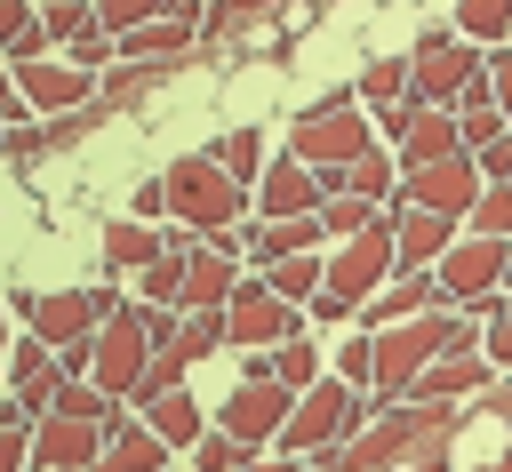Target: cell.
<instances>
[{"instance_id":"cell-1","label":"cell","mask_w":512,"mask_h":472,"mask_svg":"<svg viewBox=\"0 0 512 472\" xmlns=\"http://www.w3.org/2000/svg\"><path fill=\"white\" fill-rule=\"evenodd\" d=\"M288 152L296 160H312V168H352V160H368L376 152V112L360 104V88H320V104L288 128Z\"/></svg>"},{"instance_id":"cell-2","label":"cell","mask_w":512,"mask_h":472,"mask_svg":"<svg viewBox=\"0 0 512 472\" xmlns=\"http://www.w3.org/2000/svg\"><path fill=\"white\" fill-rule=\"evenodd\" d=\"M160 184H168V216H176V224H192L200 240L232 232V216L248 208V184H232L216 152H176Z\"/></svg>"},{"instance_id":"cell-3","label":"cell","mask_w":512,"mask_h":472,"mask_svg":"<svg viewBox=\"0 0 512 472\" xmlns=\"http://www.w3.org/2000/svg\"><path fill=\"white\" fill-rule=\"evenodd\" d=\"M400 272V216L384 208L360 240H336V256H328V288L344 296V304H368V296H384V280Z\"/></svg>"},{"instance_id":"cell-4","label":"cell","mask_w":512,"mask_h":472,"mask_svg":"<svg viewBox=\"0 0 512 472\" xmlns=\"http://www.w3.org/2000/svg\"><path fill=\"white\" fill-rule=\"evenodd\" d=\"M336 192H344V176H336V168H312V160L280 152V160L264 168V184H256V216H264V224H288V216H320Z\"/></svg>"},{"instance_id":"cell-5","label":"cell","mask_w":512,"mask_h":472,"mask_svg":"<svg viewBox=\"0 0 512 472\" xmlns=\"http://www.w3.org/2000/svg\"><path fill=\"white\" fill-rule=\"evenodd\" d=\"M296 400H304V392H288V384H272V376H240V384H232V400L216 408V432H232V440L256 456L264 440H280V432H288Z\"/></svg>"},{"instance_id":"cell-6","label":"cell","mask_w":512,"mask_h":472,"mask_svg":"<svg viewBox=\"0 0 512 472\" xmlns=\"http://www.w3.org/2000/svg\"><path fill=\"white\" fill-rule=\"evenodd\" d=\"M16 304H24L32 336H48L56 352H64V344H88V336L104 328V296H96V288H16Z\"/></svg>"},{"instance_id":"cell-7","label":"cell","mask_w":512,"mask_h":472,"mask_svg":"<svg viewBox=\"0 0 512 472\" xmlns=\"http://www.w3.org/2000/svg\"><path fill=\"white\" fill-rule=\"evenodd\" d=\"M144 368H152V336H144V304H128V312H112L96 328V384L112 400H136Z\"/></svg>"},{"instance_id":"cell-8","label":"cell","mask_w":512,"mask_h":472,"mask_svg":"<svg viewBox=\"0 0 512 472\" xmlns=\"http://www.w3.org/2000/svg\"><path fill=\"white\" fill-rule=\"evenodd\" d=\"M112 448V424H88V416H64L48 408L32 424V472H96Z\"/></svg>"},{"instance_id":"cell-9","label":"cell","mask_w":512,"mask_h":472,"mask_svg":"<svg viewBox=\"0 0 512 472\" xmlns=\"http://www.w3.org/2000/svg\"><path fill=\"white\" fill-rule=\"evenodd\" d=\"M16 88H24V104L40 112V120H72V112H96V72H80V64H64V56H40V64H16Z\"/></svg>"},{"instance_id":"cell-10","label":"cell","mask_w":512,"mask_h":472,"mask_svg":"<svg viewBox=\"0 0 512 472\" xmlns=\"http://www.w3.org/2000/svg\"><path fill=\"white\" fill-rule=\"evenodd\" d=\"M432 272H440V296H456V304L504 296L496 280L512 272V240H480V232H464V240H456V248H448V256H440Z\"/></svg>"},{"instance_id":"cell-11","label":"cell","mask_w":512,"mask_h":472,"mask_svg":"<svg viewBox=\"0 0 512 472\" xmlns=\"http://www.w3.org/2000/svg\"><path fill=\"white\" fill-rule=\"evenodd\" d=\"M224 328H232V352H272V344L304 336L296 304H280V296H272L264 280H240V296L224 304Z\"/></svg>"},{"instance_id":"cell-12","label":"cell","mask_w":512,"mask_h":472,"mask_svg":"<svg viewBox=\"0 0 512 472\" xmlns=\"http://www.w3.org/2000/svg\"><path fill=\"white\" fill-rule=\"evenodd\" d=\"M480 192H488V176H480V160H472V152L432 160V168H416V176L400 184V200H408V208H432V216H472V208H480Z\"/></svg>"},{"instance_id":"cell-13","label":"cell","mask_w":512,"mask_h":472,"mask_svg":"<svg viewBox=\"0 0 512 472\" xmlns=\"http://www.w3.org/2000/svg\"><path fill=\"white\" fill-rule=\"evenodd\" d=\"M432 304H440V272H408V264H400V272L384 280V296L360 304V328L384 336V328H400V320H416V312H432Z\"/></svg>"},{"instance_id":"cell-14","label":"cell","mask_w":512,"mask_h":472,"mask_svg":"<svg viewBox=\"0 0 512 472\" xmlns=\"http://www.w3.org/2000/svg\"><path fill=\"white\" fill-rule=\"evenodd\" d=\"M240 248H248L256 264H280V256H312V248H328V224H320V216H288V224H264V216H256V224L240 232Z\"/></svg>"},{"instance_id":"cell-15","label":"cell","mask_w":512,"mask_h":472,"mask_svg":"<svg viewBox=\"0 0 512 472\" xmlns=\"http://www.w3.org/2000/svg\"><path fill=\"white\" fill-rule=\"evenodd\" d=\"M456 224H464V216H432V208H400V264H408V272H432V264H440V256H448L456 240H464Z\"/></svg>"},{"instance_id":"cell-16","label":"cell","mask_w":512,"mask_h":472,"mask_svg":"<svg viewBox=\"0 0 512 472\" xmlns=\"http://www.w3.org/2000/svg\"><path fill=\"white\" fill-rule=\"evenodd\" d=\"M232 296H240V264L200 240V256H192V272H184V312H224Z\"/></svg>"},{"instance_id":"cell-17","label":"cell","mask_w":512,"mask_h":472,"mask_svg":"<svg viewBox=\"0 0 512 472\" xmlns=\"http://www.w3.org/2000/svg\"><path fill=\"white\" fill-rule=\"evenodd\" d=\"M496 384V360L488 352H448L416 376V400H464V392H488Z\"/></svg>"},{"instance_id":"cell-18","label":"cell","mask_w":512,"mask_h":472,"mask_svg":"<svg viewBox=\"0 0 512 472\" xmlns=\"http://www.w3.org/2000/svg\"><path fill=\"white\" fill-rule=\"evenodd\" d=\"M168 256V232H152L144 216H112L104 224V272H144Z\"/></svg>"},{"instance_id":"cell-19","label":"cell","mask_w":512,"mask_h":472,"mask_svg":"<svg viewBox=\"0 0 512 472\" xmlns=\"http://www.w3.org/2000/svg\"><path fill=\"white\" fill-rule=\"evenodd\" d=\"M192 32H200V16H160V24H144V32L120 40V64H176L192 48Z\"/></svg>"},{"instance_id":"cell-20","label":"cell","mask_w":512,"mask_h":472,"mask_svg":"<svg viewBox=\"0 0 512 472\" xmlns=\"http://www.w3.org/2000/svg\"><path fill=\"white\" fill-rule=\"evenodd\" d=\"M208 416H216V408H200L192 392H168V400H152V408H144V424H152V432H160L168 448H200V440L216 432Z\"/></svg>"},{"instance_id":"cell-21","label":"cell","mask_w":512,"mask_h":472,"mask_svg":"<svg viewBox=\"0 0 512 472\" xmlns=\"http://www.w3.org/2000/svg\"><path fill=\"white\" fill-rule=\"evenodd\" d=\"M464 152V128H456V112H424L416 128H408V144H400V168L416 176V168H432V160H456Z\"/></svg>"},{"instance_id":"cell-22","label":"cell","mask_w":512,"mask_h":472,"mask_svg":"<svg viewBox=\"0 0 512 472\" xmlns=\"http://www.w3.org/2000/svg\"><path fill=\"white\" fill-rule=\"evenodd\" d=\"M160 464H168V440H160L152 424H128V416H120V424H112V448H104L96 472H160Z\"/></svg>"},{"instance_id":"cell-23","label":"cell","mask_w":512,"mask_h":472,"mask_svg":"<svg viewBox=\"0 0 512 472\" xmlns=\"http://www.w3.org/2000/svg\"><path fill=\"white\" fill-rule=\"evenodd\" d=\"M48 56V24L32 0H0V64H40Z\"/></svg>"},{"instance_id":"cell-24","label":"cell","mask_w":512,"mask_h":472,"mask_svg":"<svg viewBox=\"0 0 512 472\" xmlns=\"http://www.w3.org/2000/svg\"><path fill=\"white\" fill-rule=\"evenodd\" d=\"M264 288L280 296V304H312L320 288H328V256L312 248V256H280V264H264Z\"/></svg>"},{"instance_id":"cell-25","label":"cell","mask_w":512,"mask_h":472,"mask_svg":"<svg viewBox=\"0 0 512 472\" xmlns=\"http://www.w3.org/2000/svg\"><path fill=\"white\" fill-rule=\"evenodd\" d=\"M352 88H360V104H368V112H384V104H400V96L416 88V56H376Z\"/></svg>"},{"instance_id":"cell-26","label":"cell","mask_w":512,"mask_h":472,"mask_svg":"<svg viewBox=\"0 0 512 472\" xmlns=\"http://www.w3.org/2000/svg\"><path fill=\"white\" fill-rule=\"evenodd\" d=\"M472 48H504L512 40V0H456V16H448Z\"/></svg>"},{"instance_id":"cell-27","label":"cell","mask_w":512,"mask_h":472,"mask_svg":"<svg viewBox=\"0 0 512 472\" xmlns=\"http://www.w3.org/2000/svg\"><path fill=\"white\" fill-rule=\"evenodd\" d=\"M400 184H408L400 152H368V160H352V168H344V192H360V200H376V208H384Z\"/></svg>"},{"instance_id":"cell-28","label":"cell","mask_w":512,"mask_h":472,"mask_svg":"<svg viewBox=\"0 0 512 472\" xmlns=\"http://www.w3.org/2000/svg\"><path fill=\"white\" fill-rule=\"evenodd\" d=\"M184 368H192V352H184V344H152V368H144V384H136V400H128V408H152V400L184 392Z\"/></svg>"},{"instance_id":"cell-29","label":"cell","mask_w":512,"mask_h":472,"mask_svg":"<svg viewBox=\"0 0 512 472\" xmlns=\"http://www.w3.org/2000/svg\"><path fill=\"white\" fill-rule=\"evenodd\" d=\"M456 128H464V152H488V144H504V136H512V120H504V104H496V96L456 104Z\"/></svg>"},{"instance_id":"cell-30","label":"cell","mask_w":512,"mask_h":472,"mask_svg":"<svg viewBox=\"0 0 512 472\" xmlns=\"http://www.w3.org/2000/svg\"><path fill=\"white\" fill-rule=\"evenodd\" d=\"M216 160H224V176H232V184H264V168H272V160H264V136H256V128H232V136L216 144Z\"/></svg>"},{"instance_id":"cell-31","label":"cell","mask_w":512,"mask_h":472,"mask_svg":"<svg viewBox=\"0 0 512 472\" xmlns=\"http://www.w3.org/2000/svg\"><path fill=\"white\" fill-rule=\"evenodd\" d=\"M56 408H64V416H88V424H120V400H112L104 384H88V376H64V384H56Z\"/></svg>"},{"instance_id":"cell-32","label":"cell","mask_w":512,"mask_h":472,"mask_svg":"<svg viewBox=\"0 0 512 472\" xmlns=\"http://www.w3.org/2000/svg\"><path fill=\"white\" fill-rule=\"evenodd\" d=\"M160 72H168V64H112V72H96V80H104L96 104H104V112H112V104H136L144 88H160Z\"/></svg>"},{"instance_id":"cell-33","label":"cell","mask_w":512,"mask_h":472,"mask_svg":"<svg viewBox=\"0 0 512 472\" xmlns=\"http://www.w3.org/2000/svg\"><path fill=\"white\" fill-rule=\"evenodd\" d=\"M184 272H192V256H160V264H144V272H136V296H144V304H176V312H184Z\"/></svg>"},{"instance_id":"cell-34","label":"cell","mask_w":512,"mask_h":472,"mask_svg":"<svg viewBox=\"0 0 512 472\" xmlns=\"http://www.w3.org/2000/svg\"><path fill=\"white\" fill-rule=\"evenodd\" d=\"M376 216H384V208H376V200H360V192H336V200L320 208V224H328V240H360V232H368Z\"/></svg>"},{"instance_id":"cell-35","label":"cell","mask_w":512,"mask_h":472,"mask_svg":"<svg viewBox=\"0 0 512 472\" xmlns=\"http://www.w3.org/2000/svg\"><path fill=\"white\" fill-rule=\"evenodd\" d=\"M280 0H208V16H200V32L208 40H232V32H248L256 16H272Z\"/></svg>"},{"instance_id":"cell-36","label":"cell","mask_w":512,"mask_h":472,"mask_svg":"<svg viewBox=\"0 0 512 472\" xmlns=\"http://www.w3.org/2000/svg\"><path fill=\"white\" fill-rule=\"evenodd\" d=\"M464 224H472L480 240H512V184H488V192H480V208H472Z\"/></svg>"},{"instance_id":"cell-37","label":"cell","mask_w":512,"mask_h":472,"mask_svg":"<svg viewBox=\"0 0 512 472\" xmlns=\"http://www.w3.org/2000/svg\"><path fill=\"white\" fill-rule=\"evenodd\" d=\"M224 344H232L224 312H184V352H192V360H208V352H224Z\"/></svg>"},{"instance_id":"cell-38","label":"cell","mask_w":512,"mask_h":472,"mask_svg":"<svg viewBox=\"0 0 512 472\" xmlns=\"http://www.w3.org/2000/svg\"><path fill=\"white\" fill-rule=\"evenodd\" d=\"M40 24H48V40L64 48V40H80V32L96 24V8H88V0H48V8H40Z\"/></svg>"},{"instance_id":"cell-39","label":"cell","mask_w":512,"mask_h":472,"mask_svg":"<svg viewBox=\"0 0 512 472\" xmlns=\"http://www.w3.org/2000/svg\"><path fill=\"white\" fill-rule=\"evenodd\" d=\"M336 376L360 384V392H376V336H352V344L336 352Z\"/></svg>"},{"instance_id":"cell-40","label":"cell","mask_w":512,"mask_h":472,"mask_svg":"<svg viewBox=\"0 0 512 472\" xmlns=\"http://www.w3.org/2000/svg\"><path fill=\"white\" fill-rule=\"evenodd\" d=\"M192 464H200V472H240V464H248V448H240L232 432H208V440L192 448Z\"/></svg>"},{"instance_id":"cell-41","label":"cell","mask_w":512,"mask_h":472,"mask_svg":"<svg viewBox=\"0 0 512 472\" xmlns=\"http://www.w3.org/2000/svg\"><path fill=\"white\" fill-rule=\"evenodd\" d=\"M480 352H488L496 368H512V296L496 304V320H488V336H480Z\"/></svg>"},{"instance_id":"cell-42","label":"cell","mask_w":512,"mask_h":472,"mask_svg":"<svg viewBox=\"0 0 512 472\" xmlns=\"http://www.w3.org/2000/svg\"><path fill=\"white\" fill-rule=\"evenodd\" d=\"M24 120H32V104L16 88V64H0V128H24Z\"/></svg>"},{"instance_id":"cell-43","label":"cell","mask_w":512,"mask_h":472,"mask_svg":"<svg viewBox=\"0 0 512 472\" xmlns=\"http://www.w3.org/2000/svg\"><path fill=\"white\" fill-rule=\"evenodd\" d=\"M488 96H496L504 120H512V48H488Z\"/></svg>"},{"instance_id":"cell-44","label":"cell","mask_w":512,"mask_h":472,"mask_svg":"<svg viewBox=\"0 0 512 472\" xmlns=\"http://www.w3.org/2000/svg\"><path fill=\"white\" fill-rule=\"evenodd\" d=\"M8 152H16V160H40V152H56V144H48V120H40V128H32V120H24V128H8Z\"/></svg>"},{"instance_id":"cell-45","label":"cell","mask_w":512,"mask_h":472,"mask_svg":"<svg viewBox=\"0 0 512 472\" xmlns=\"http://www.w3.org/2000/svg\"><path fill=\"white\" fill-rule=\"evenodd\" d=\"M304 312H312V320H320V328H336V320H352V312H360V304H344V296H336V288H320V296H312V304H304Z\"/></svg>"},{"instance_id":"cell-46","label":"cell","mask_w":512,"mask_h":472,"mask_svg":"<svg viewBox=\"0 0 512 472\" xmlns=\"http://www.w3.org/2000/svg\"><path fill=\"white\" fill-rule=\"evenodd\" d=\"M128 216H168V184H144V192L128 200Z\"/></svg>"},{"instance_id":"cell-47","label":"cell","mask_w":512,"mask_h":472,"mask_svg":"<svg viewBox=\"0 0 512 472\" xmlns=\"http://www.w3.org/2000/svg\"><path fill=\"white\" fill-rule=\"evenodd\" d=\"M488 408H496V416H504V424H512V368H504V376H496V384H488Z\"/></svg>"},{"instance_id":"cell-48","label":"cell","mask_w":512,"mask_h":472,"mask_svg":"<svg viewBox=\"0 0 512 472\" xmlns=\"http://www.w3.org/2000/svg\"><path fill=\"white\" fill-rule=\"evenodd\" d=\"M240 472H312V464H288V456H248Z\"/></svg>"},{"instance_id":"cell-49","label":"cell","mask_w":512,"mask_h":472,"mask_svg":"<svg viewBox=\"0 0 512 472\" xmlns=\"http://www.w3.org/2000/svg\"><path fill=\"white\" fill-rule=\"evenodd\" d=\"M480 472H512V464H504V456H496V464H480Z\"/></svg>"},{"instance_id":"cell-50","label":"cell","mask_w":512,"mask_h":472,"mask_svg":"<svg viewBox=\"0 0 512 472\" xmlns=\"http://www.w3.org/2000/svg\"><path fill=\"white\" fill-rule=\"evenodd\" d=\"M0 352H8V320H0Z\"/></svg>"},{"instance_id":"cell-51","label":"cell","mask_w":512,"mask_h":472,"mask_svg":"<svg viewBox=\"0 0 512 472\" xmlns=\"http://www.w3.org/2000/svg\"><path fill=\"white\" fill-rule=\"evenodd\" d=\"M32 8H48V0H32Z\"/></svg>"},{"instance_id":"cell-52","label":"cell","mask_w":512,"mask_h":472,"mask_svg":"<svg viewBox=\"0 0 512 472\" xmlns=\"http://www.w3.org/2000/svg\"><path fill=\"white\" fill-rule=\"evenodd\" d=\"M0 144H8V128H0Z\"/></svg>"},{"instance_id":"cell-53","label":"cell","mask_w":512,"mask_h":472,"mask_svg":"<svg viewBox=\"0 0 512 472\" xmlns=\"http://www.w3.org/2000/svg\"><path fill=\"white\" fill-rule=\"evenodd\" d=\"M312 8H320V0H312Z\"/></svg>"},{"instance_id":"cell-54","label":"cell","mask_w":512,"mask_h":472,"mask_svg":"<svg viewBox=\"0 0 512 472\" xmlns=\"http://www.w3.org/2000/svg\"><path fill=\"white\" fill-rule=\"evenodd\" d=\"M88 8H96V0H88Z\"/></svg>"}]
</instances>
